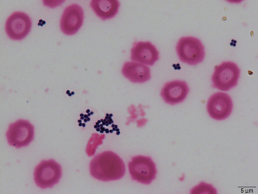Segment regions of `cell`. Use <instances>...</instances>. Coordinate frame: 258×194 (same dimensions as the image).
Returning a JSON list of instances; mask_svg holds the SVG:
<instances>
[{"mask_svg":"<svg viewBox=\"0 0 258 194\" xmlns=\"http://www.w3.org/2000/svg\"><path fill=\"white\" fill-rule=\"evenodd\" d=\"M84 12L77 4H71L64 9L60 20V29L66 35L77 34L84 24Z\"/></svg>","mask_w":258,"mask_h":194,"instance_id":"9c48e42d","label":"cell"},{"mask_svg":"<svg viewBox=\"0 0 258 194\" xmlns=\"http://www.w3.org/2000/svg\"><path fill=\"white\" fill-rule=\"evenodd\" d=\"M90 5L96 15L102 20L114 18L120 7L117 0H92Z\"/></svg>","mask_w":258,"mask_h":194,"instance_id":"4fadbf2b","label":"cell"},{"mask_svg":"<svg viewBox=\"0 0 258 194\" xmlns=\"http://www.w3.org/2000/svg\"><path fill=\"white\" fill-rule=\"evenodd\" d=\"M189 93L187 83L183 80L168 82L161 90L160 95L165 103L174 106L183 103Z\"/></svg>","mask_w":258,"mask_h":194,"instance_id":"30bf717a","label":"cell"},{"mask_svg":"<svg viewBox=\"0 0 258 194\" xmlns=\"http://www.w3.org/2000/svg\"><path fill=\"white\" fill-rule=\"evenodd\" d=\"M176 50L179 61L190 66L202 63L206 56L204 44L196 37H182L177 41Z\"/></svg>","mask_w":258,"mask_h":194,"instance_id":"7a4b0ae2","label":"cell"},{"mask_svg":"<svg viewBox=\"0 0 258 194\" xmlns=\"http://www.w3.org/2000/svg\"><path fill=\"white\" fill-rule=\"evenodd\" d=\"M131 59L133 62L152 66L160 59V53L150 41H140L134 43Z\"/></svg>","mask_w":258,"mask_h":194,"instance_id":"8fae6325","label":"cell"},{"mask_svg":"<svg viewBox=\"0 0 258 194\" xmlns=\"http://www.w3.org/2000/svg\"><path fill=\"white\" fill-rule=\"evenodd\" d=\"M122 75L130 82L142 84L151 78V69L146 65L137 62H126L121 69Z\"/></svg>","mask_w":258,"mask_h":194,"instance_id":"7c38bea8","label":"cell"},{"mask_svg":"<svg viewBox=\"0 0 258 194\" xmlns=\"http://www.w3.org/2000/svg\"><path fill=\"white\" fill-rule=\"evenodd\" d=\"M6 138L11 147L18 149L26 147L33 141L34 127L27 120H18L9 124Z\"/></svg>","mask_w":258,"mask_h":194,"instance_id":"8992f818","label":"cell"},{"mask_svg":"<svg viewBox=\"0 0 258 194\" xmlns=\"http://www.w3.org/2000/svg\"><path fill=\"white\" fill-rule=\"evenodd\" d=\"M240 69L234 62H223L214 69L212 82L214 88L228 91L238 85Z\"/></svg>","mask_w":258,"mask_h":194,"instance_id":"3957f363","label":"cell"},{"mask_svg":"<svg viewBox=\"0 0 258 194\" xmlns=\"http://www.w3.org/2000/svg\"><path fill=\"white\" fill-rule=\"evenodd\" d=\"M90 174L94 179L103 182L117 181L125 174V165L118 155L105 151L92 159L89 166Z\"/></svg>","mask_w":258,"mask_h":194,"instance_id":"6da1fadb","label":"cell"},{"mask_svg":"<svg viewBox=\"0 0 258 194\" xmlns=\"http://www.w3.org/2000/svg\"><path fill=\"white\" fill-rule=\"evenodd\" d=\"M217 193V190L213 185L204 182H200L198 185L194 187L190 190V193L192 194H216Z\"/></svg>","mask_w":258,"mask_h":194,"instance_id":"5bb4252c","label":"cell"},{"mask_svg":"<svg viewBox=\"0 0 258 194\" xmlns=\"http://www.w3.org/2000/svg\"><path fill=\"white\" fill-rule=\"evenodd\" d=\"M128 165L129 173L134 181L148 185L156 179L157 169L155 163L150 157H133Z\"/></svg>","mask_w":258,"mask_h":194,"instance_id":"5b68a950","label":"cell"},{"mask_svg":"<svg viewBox=\"0 0 258 194\" xmlns=\"http://www.w3.org/2000/svg\"><path fill=\"white\" fill-rule=\"evenodd\" d=\"M61 177V166L54 159L41 161L34 169V182L41 189L52 188L58 183Z\"/></svg>","mask_w":258,"mask_h":194,"instance_id":"277c9868","label":"cell"},{"mask_svg":"<svg viewBox=\"0 0 258 194\" xmlns=\"http://www.w3.org/2000/svg\"><path fill=\"white\" fill-rule=\"evenodd\" d=\"M207 110L212 119L216 121H223L231 115L233 110V102L229 94L218 92L209 99Z\"/></svg>","mask_w":258,"mask_h":194,"instance_id":"ba28073f","label":"cell"},{"mask_svg":"<svg viewBox=\"0 0 258 194\" xmlns=\"http://www.w3.org/2000/svg\"><path fill=\"white\" fill-rule=\"evenodd\" d=\"M32 21L27 14L15 12L11 14L6 20V32L9 38L13 40H24L31 32Z\"/></svg>","mask_w":258,"mask_h":194,"instance_id":"52a82bcc","label":"cell"}]
</instances>
